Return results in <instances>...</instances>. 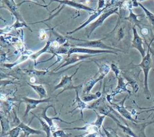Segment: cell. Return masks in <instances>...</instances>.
<instances>
[{
	"instance_id": "18",
	"label": "cell",
	"mask_w": 154,
	"mask_h": 137,
	"mask_svg": "<svg viewBox=\"0 0 154 137\" xmlns=\"http://www.w3.org/2000/svg\"><path fill=\"white\" fill-rule=\"evenodd\" d=\"M143 9V10L144 11L146 16L148 19V20L149 21V22L152 24V25L154 26V14H153L152 13H151L150 11H149L148 10H147L143 5H142L141 4H138Z\"/></svg>"
},
{
	"instance_id": "19",
	"label": "cell",
	"mask_w": 154,
	"mask_h": 137,
	"mask_svg": "<svg viewBox=\"0 0 154 137\" xmlns=\"http://www.w3.org/2000/svg\"><path fill=\"white\" fill-rule=\"evenodd\" d=\"M22 129L17 126L16 127L13 128V129L10 130V132L7 134L9 135L10 137H18Z\"/></svg>"
},
{
	"instance_id": "21",
	"label": "cell",
	"mask_w": 154,
	"mask_h": 137,
	"mask_svg": "<svg viewBox=\"0 0 154 137\" xmlns=\"http://www.w3.org/2000/svg\"><path fill=\"white\" fill-rule=\"evenodd\" d=\"M97 135V133L96 132H94L93 133H90V134H88L85 137H96Z\"/></svg>"
},
{
	"instance_id": "17",
	"label": "cell",
	"mask_w": 154,
	"mask_h": 137,
	"mask_svg": "<svg viewBox=\"0 0 154 137\" xmlns=\"http://www.w3.org/2000/svg\"><path fill=\"white\" fill-rule=\"evenodd\" d=\"M94 112H95V113H96V115L97 116V120L95 122H94L92 124H91L94 126H95V127H96L97 129H100L101 126H102V124L103 121V119H104V118H105L106 115H99V113L97 112H96V111L94 110Z\"/></svg>"
},
{
	"instance_id": "6",
	"label": "cell",
	"mask_w": 154,
	"mask_h": 137,
	"mask_svg": "<svg viewBox=\"0 0 154 137\" xmlns=\"http://www.w3.org/2000/svg\"><path fill=\"white\" fill-rule=\"evenodd\" d=\"M49 107H54H54L53 105H48V106H47L46 107H45V108L43 109L42 113V114H41V116H42V119H43V120H45V121L49 124V126L51 127H52L54 126V123H53V120H54V119L59 120V121H61V122H63V123H66V124H71V123H74V122L76 121H72V122H67V121H64V120L61 119L58 116V117H51V118L48 116H47V114H46V112H47L48 109Z\"/></svg>"
},
{
	"instance_id": "10",
	"label": "cell",
	"mask_w": 154,
	"mask_h": 137,
	"mask_svg": "<svg viewBox=\"0 0 154 137\" xmlns=\"http://www.w3.org/2000/svg\"><path fill=\"white\" fill-rule=\"evenodd\" d=\"M77 45L82 46H87V47H93V48H106V49H116L119 51L117 49L111 48L105 44H103L100 40H95V41H90V42H86L85 43H83L81 44H78Z\"/></svg>"
},
{
	"instance_id": "22",
	"label": "cell",
	"mask_w": 154,
	"mask_h": 137,
	"mask_svg": "<svg viewBox=\"0 0 154 137\" xmlns=\"http://www.w3.org/2000/svg\"><path fill=\"white\" fill-rule=\"evenodd\" d=\"M127 137H132V136H130L129 135H127Z\"/></svg>"
},
{
	"instance_id": "8",
	"label": "cell",
	"mask_w": 154,
	"mask_h": 137,
	"mask_svg": "<svg viewBox=\"0 0 154 137\" xmlns=\"http://www.w3.org/2000/svg\"><path fill=\"white\" fill-rule=\"evenodd\" d=\"M76 98L73 102V104H72V106L76 104V107L75 108L70 111V112H73L75 110L77 109H79V110H80V112H81V119H82V117H83V110L85 108H89L90 107V106H88L87 104H85V102H84L82 99H81V98L79 97V95H78V92L77 90H76Z\"/></svg>"
},
{
	"instance_id": "2",
	"label": "cell",
	"mask_w": 154,
	"mask_h": 137,
	"mask_svg": "<svg viewBox=\"0 0 154 137\" xmlns=\"http://www.w3.org/2000/svg\"><path fill=\"white\" fill-rule=\"evenodd\" d=\"M50 101H51V98H44V99H38V100L29 98H27V97L22 98V101H21V102L25 103L26 105V110L25 112L23 117H25L26 116H27L28 114L29 113V112L31 111V110L35 109L38 104L42 103L49 102Z\"/></svg>"
},
{
	"instance_id": "1",
	"label": "cell",
	"mask_w": 154,
	"mask_h": 137,
	"mask_svg": "<svg viewBox=\"0 0 154 137\" xmlns=\"http://www.w3.org/2000/svg\"><path fill=\"white\" fill-rule=\"evenodd\" d=\"M154 40V37L152 38V40L150 41V43L148 45L147 51L146 56L142 58V60L141 63L138 65V66L141 67V69L143 71L144 75V94L146 95V97L147 99H149L151 97V94L149 91V88H148V75L150 69L152 68V58L151 55L150 53V45L152 43V42Z\"/></svg>"
},
{
	"instance_id": "3",
	"label": "cell",
	"mask_w": 154,
	"mask_h": 137,
	"mask_svg": "<svg viewBox=\"0 0 154 137\" xmlns=\"http://www.w3.org/2000/svg\"><path fill=\"white\" fill-rule=\"evenodd\" d=\"M126 98V97L125 98H124V99L119 104H115V103H111L108 98H107V100H108V102L109 103V104L111 105V106L114 109L117 110V112H119V113L120 115H122L124 118H125L126 119H129V120H130L132 122L137 123V121L132 117V115H131V113L124 106V102H125Z\"/></svg>"
},
{
	"instance_id": "5",
	"label": "cell",
	"mask_w": 154,
	"mask_h": 137,
	"mask_svg": "<svg viewBox=\"0 0 154 137\" xmlns=\"http://www.w3.org/2000/svg\"><path fill=\"white\" fill-rule=\"evenodd\" d=\"M76 73V72L74 73V74L72 75L71 76H67V75H65L64 76L61 80V82L58 84L57 85L55 88H54V91H55L56 89H58V88H62L63 89V90L59 93V94H61L63 92H64V91L67 90V89H72V88H76L75 87H73L72 86V77L73 76V75H75Z\"/></svg>"
},
{
	"instance_id": "15",
	"label": "cell",
	"mask_w": 154,
	"mask_h": 137,
	"mask_svg": "<svg viewBox=\"0 0 154 137\" xmlns=\"http://www.w3.org/2000/svg\"><path fill=\"white\" fill-rule=\"evenodd\" d=\"M107 115H108V116H109L110 117H111L115 121H116V123H117V124L123 130V131L125 133H126L127 135H130V136H132V137H137V136L135 134V133H134V132L129 128V127H126V126H123V125H122V124H121L120 123H119V121H117L116 119H115V118L112 116V115H109V113Z\"/></svg>"
},
{
	"instance_id": "23",
	"label": "cell",
	"mask_w": 154,
	"mask_h": 137,
	"mask_svg": "<svg viewBox=\"0 0 154 137\" xmlns=\"http://www.w3.org/2000/svg\"><path fill=\"white\" fill-rule=\"evenodd\" d=\"M140 1H144V0H139Z\"/></svg>"
},
{
	"instance_id": "11",
	"label": "cell",
	"mask_w": 154,
	"mask_h": 137,
	"mask_svg": "<svg viewBox=\"0 0 154 137\" xmlns=\"http://www.w3.org/2000/svg\"><path fill=\"white\" fill-rule=\"evenodd\" d=\"M89 57H90V56H78V55L76 56V55H74V56H72V57L69 56V57L66 60V63L64 64H63L62 66H61L59 68L64 67V66H67L68 65L73 63H75V62H76L78 60H82V59Z\"/></svg>"
},
{
	"instance_id": "7",
	"label": "cell",
	"mask_w": 154,
	"mask_h": 137,
	"mask_svg": "<svg viewBox=\"0 0 154 137\" xmlns=\"http://www.w3.org/2000/svg\"><path fill=\"white\" fill-rule=\"evenodd\" d=\"M86 53V54H99L102 53H116L111 51L108 50H96V49H91L88 48H72L69 49L68 51V56L72 53Z\"/></svg>"
},
{
	"instance_id": "20",
	"label": "cell",
	"mask_w": 154,
	"mask_h": 137,
	"mask_svg": "<svg viewBox=\"0 0 154 137\" xmlns=\"http://www.w3.org/2000/svg\"><path fill=\"white\" fill-rule=\"evenodd\" d=\"M53 134L55 135L57 137H70L69 135L66 134L63 131V129H61V130H58L56 132H54Z\"/></svg>"
},
{
	"instance_id": "14",
	"label": "cell",
	"mask_w": 154,
	"mask_h": 137,
	"mask_svg": "<svg viewBox=\"0 0 154 137\" xmlns=\"http://www.w3.org/2000/svg\"><path fill=\"white\" fill-rule=\"evenodd\" d=\"M32 114L38 119V121H40L42 127V129L43 130V131L46 133V137H50L51 136V127L49 126V124L43 119H42V118H40V117L37 116V115H35V114H34L33 113H32Z\"/></svg>"
},
{
	"instance_id": "4",
	"label": "cell",
	"mask_w": 154,
	"mask_h": 137,
	"mask_svg": "<svg viewBox=\"0 0 154 137\" xmlns=\"http://www.w3.org/2000/svg\"><path fill=\"white\" fill-rule=\"evenodd\" d=\"M134 32V38L132 42V46L137 49L141 54L142 58L146 56L145 49L143 46V39L138 35L135 27H133Z\"/></svg>"
},
{
	"instance_id": "12",
	"label": "cell",
	"mask_w": 154,
	"mask_h": 137,
	"mask_svg": "<svg viewBox=\"0 0 154 137\" xmlns=\"http://www.w3.org/2000/svg\"><path fill=\"white\" fill-rule=\"evenodd\" d=\"M128 83H126L125 84L123 81V79L120 77L119 78V84H118V86L117 88L116 89L115 91L112 93V95H116L118 93H120V92H123V91H126V92H128V93H131V92L129 91H128L127 89H126V86L128 85Z\"/></svg>"
},
{
	"instance_id": "16",
	"label": "cell",
	"mask_w": 154,
	"mask_h": 137,
	"mask_svg": "<svg viewBox=\"0 0 154 137\" xmlns=\"http://www.w3.org/2000/svg\"><path fill=\"white\" fill-rule=\"evenodd\" d=\"M101 96V93L100 92H97L96 94H86L82 98V100L84 102H88L93 100H96Z\"/></svg>"
},
{
	"instance_id": "13",
	"label": "cell",
	"mask_w": 154,
	"mask_h": 137,
	"mask_svg": "<svg viewBox=\"0 0 154 137\" xmlns=\"http://www.w3.org/2000/svg\"><path fill=\"white\" fill-rule=\"evenodd\" d=\"M29 86L31 87H32L34 89V90L38 94L40 99L45 98L48 97L47 92L43 86H42V85H32V84H29Z\"/></svg>"
},
{
	"instance_id": "9",
	"label": "cell",
	"mask_w": 154,
	"mask_h": 137,
	"mask_svg": "<svg viewBox=\"0 0 154 137\" xmlns=\"http://www.w3.org/2000/svg\"><path fill=\"white\" fill-rule=\"evenodd\" d=\"M18 126L22 129V130L24 132V136L28 137L31 135H40L42 134V132L38 130L34 129L30 127L28 125L25 124L23 123H20L19 124Z\"/></svg>"
}]
</instances>
